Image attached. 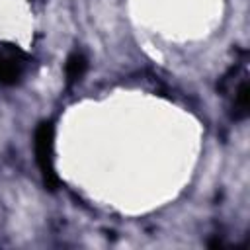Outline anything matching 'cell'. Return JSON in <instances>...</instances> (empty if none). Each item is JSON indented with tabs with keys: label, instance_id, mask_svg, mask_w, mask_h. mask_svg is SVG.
Segmentation results:
<instances>
[{
	"label": "cell",
	"instance_id": "6da1fadb",
	"mask_svg": "<svg viewBox=\"0 0 250 250\" xmlns=\"http://www.w3.org/2000/svg\"><path fill=\"white\" fill-rule=\"evenodd\" d=\"M35 160L47 189L55 191L59 188V176L55 170V125L51 121H41L33 133Z\"/></svg>",
	"mask_w": 250,
	"mask_h": 250
},
{
	"label": "cell",
	"instance_id": "7a4b0ae2",
	"mask_svg": "<svg viewBox=\"0 0 250 250\" xmlns=\"http://www.w3.org/2000/svg\"><path fill=\"white\" fill-rule=\"evenodd\" d=\"M25 55L16 47H4L0 51V84L12 86L21 78Z\"/></svg>",
	"mask_w": 250,
	"mask_h": 250
},
{
	"label": "cell",
	"instance_id": "3957f363",
	"mask_svg": "<svg viewBox=\"0 0 250 250\" xmlns=\"http://www.w3.org/2000/svg\"><path fill=\"white\" fill-rule=\"evenodd\" d=\"M86 70H88V59H86V55H84L82 51H74V53H70L68 59H66V62H64V78H66V86L70 88V86L78 84V82L84 78Z\"/></svg>",
	"mask_w": 250,
	"mask_h": 250
},
{
	"label": "cell",
	"instance_id": "277c9868",
	"mask_svg": "<svg viewBox=\"0 0 250 250\" xmlns=\"http://www.w3.org/2000/svg\"><path fill=\"white\" fill-rule=\"evenodd\" d=\"M250 107V88L248 82L242 80L238 88H234V98H232V117L234 119H244L248 115Z\"/></svg>",
	"mask_w": 250,
	"mask_h": 250
}]
</instances>
